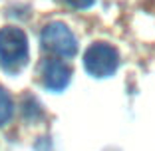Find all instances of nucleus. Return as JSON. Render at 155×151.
<instances>
[{
  "mask_svg": "<svg viewBox=\"0 0 155 151\" xmlns=\"http://www.w3.org/2000/svg\"><path fill=\"white\" fill-rule=\"evenodd\" d=\"M28 64V38L16 26L0 30V66L8 74H18Z\"/></svg>",
  "mask_w": 155,
  "mask_h": 151,
  "instance_id": "obj_1",
  "label": "nucleus"
},
{
  "mask_svg": "<svg viewBox=\"0 0 155 151\" xmlns=\"http://www.w3.org/2000/svg\"><path fill=\"white\" fill-rule=\"evenodd\" d=\"M84 68L94 78H110L119 68V52L107 42H94L84 54Z\"/></svg>",
  "mask_w": 155,
  "mask_h": 151,
  "instance_id": "obj_2",
  "label": "nucleus"
},
{
  "mask_svg": "<svg viewBox=\"0 0 155 151\" xmlns=\"http://www.w3.org/2000/svg\"><path fill=\"white\" fill-rule=\"evenodd\" d=\"M40 42L44 50L52 52L60 58H74L78 52V40L64 22H50L46 24L40 34Z\"/></svg>",
  "mask_w": 155,
  "mask_h": 151,
  "instance_id": "obj_3",
  "label": "nucleus"
},
{
  "mask_svg": "<svg viewBox=\"0 0 155 151\" xmlns=\"http://www.w3.org/2000/svg\"><path fill=\"white\" fill-rule=\"evenodd\" d=\"M40 76H42V84L44 87H48L50 92H62L66 90L72 80V70L66 62L58 58H48L42 62L40 68Z\"/></svg>",
  "mask_w": 155,
  "mask_h": 151,
  "instance_id": "obj_4",
  "label": "nucleus"
},
{
  "mask_svg": "<svg viewBox=\"0 0 155 151\" xmlns=\"http://www.w3.org/2000/svg\"><path fill=\"white\" fill-rule=\"evenodd\" d=\"M14 113V103H12V97L10 94L6 92L4 87L0 86V125H6L12 119Z\"/></svg>",
  "mask_w": 155,
  "mask_h": 151,
  "instance_id": "obj_5",
  "label": "nucleus"
},
{
  "mask_svg": "<svg viewBox=\"0 0 155 151\" xmlns=\"http://www.w3.org/2000/svg\"><path fill=\"white\" fill-rule=\"evenodd\" d=\"M62 2H66L68 6H72V8H76V10H86V8H90V6H94L96 0H62Z\"/></svg>",
  "mask_w": 155,
  "mask_h": 151,
  "instance_id": "obj_6",
  "label": "nucleus"
}]
</instances>
